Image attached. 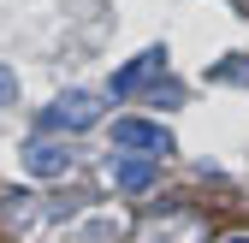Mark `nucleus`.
I'll use <instances>...</instances> for the list:
<instances>
[{
  "instance_id": "nucleus-5",
  "label": "nucleus",
  "mask_w": 249,
  "mask_h": 243,
  "mask_svg": "<svg viewBox=\"0 0 249 243\" xmlns=\"http://www.w3.org/2000/svg\"><path fill=\"white\" fill-rule=\"evenodd\" d=\"M24 172L30 178H66L71 172V148L66 142H30L24 148Z\"/></svg>"
},
{
  "instance_id": "nucleus-8",
  "label": "nucleus",
  "mask_w": 249,
  "mask_h": 243,
  "mask_svg": "<svg viewBox=\"0 0 249 243\" xmlns=\"http://www.w3.org/2000/svg\"><path fill=\"white\" fill-rule=\"evenodd\" d=\"M226 243H249V231H237V237H226Z\"/></svg>"
},
{
  "instance_id": "nucleus-2",
  "label": "nucleus",
  "mask_w": 249,
  "mask_h": 243,
  "mask_svg": "<svg viewBox=\"0 0 249 243\" xmlns=\"http://www.w3.org/2000/svg\"><path fill=\"white\" fill-rule=\"evenodd\" d=\"M113 148H137V155H172V131L166 125H148V119H119L113 125Z\"/></svg>"
},
{
  "instance_id": "nucleus-4",
  "label": "nucleus",
  "mask_w": 249,
  "mask_h": 243,
  "mask_svg": "<svg viewBox=\"0 0 249 243\" xmlns=\"http://www.w3.org/2000/svg\"><path fill=\"white\" fill-rule=\"evenodd\" d=\"M107 178H113L119 190H131V196H137V190H148V184H154V155H137V148H124V155H113V160H107Z\"/></svg>"
},
{
  "instance_id": "nucleus-3",
  "label": "nucleus",
  "mask_w": 249,
  "mask_h": 243,
  "mask_svg": "<svg viewBox=\"0 0 249 243\" xmlns=\"http://www.w3.org/2000/svg\"><path fill=\"white\" fill-rule=\"evenodd\" d=\"M166 71V48H142L124 71H113V83H107V95H137V89L148 83V77H160Z\"/></svg>"
},
{
  "instance_id": "nucleus-7",
  "label": "nucleus",
  "mask_w": 249,
  "mask_h": 243,
  "mask_svg": "<svg viewBox=\"0 0 249 243\" xmlns=\"http://www.w3.org/2000/svg\"><path fill=\"white\" fill-rule=\"evenodd\" d=\"M12 101H18V71L0 66V107H12Z\"/></svg>"
},
{
  "instance_id": "nucleus-1",
  "label": "nucleus",
  "mask_w": 249,
  "mask_h": 243,
  "mask_svg": "<svg viewBox=\"0 0 249 243\" xmlns=\"http://www.w3.org/2000/svg\"><path fill=\"white\" fill-rule=\"evenodd\" d=\"M101 119V95L95 89H66L48 113H42V131H89Z\"/></svg>"
},
{
  "instance_id": "nucleus-6",
  "label": "nucleus",
  "mask_w": 249,
  "mask_h": 243,
  "mask_svg": "<svg viewBox=\"0 0 249 243\" xmlns=\"http://www.w3.org/2000/svg\"><path fill=\"white\" fill-rule=\"evenodd\" d=\"M148 243H202V226L196 220H166V226H154Z\"/></svg>"
}]
</instances>
